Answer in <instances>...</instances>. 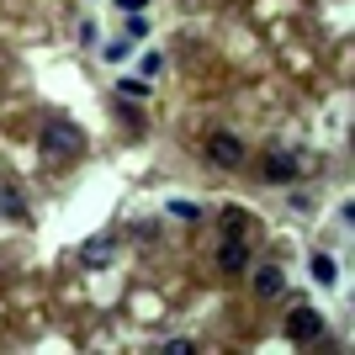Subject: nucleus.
<instances>
[{"label":"nucleus","instance_id":"1","mask_svg":"<svg viewBox=\"0 0 355 355\" xmlns=\"http://www.w3.org/2000/svg\"><path fill=\"white\" fill-rule=\"evenodd\" d=\"M80 148H85V133H80L74 122H64V117L43 122V133H37V154H43V159H74Z\"/></svg>","mask_w":355,"mask_h":355},{"label":"nucleus","instance_id":"5","mask_svg":"<svg viewBox=\"0 0 355 355\" xmlns=\"http://www.w3.org/2000/svg\"><path fill=\"white\" fill-rule=\"evenodd\" d=\"M218 266L228 270V276L250 270V250H244V239H223V250H218Z\"/></svg>","mask_w":355,"mask_h":355},{"label":"nucleus","instance_id":"13","mask_svg":"<svg viewBox=\"0 0 355 355\" xmlns=\"http://www.w3.org/2000/svg\"><path fill=\"white\" fill-rule=\"evenodd\" d=\"M122 37H133V43H138V37H148V21H144V16H128V32H122Z\"/></svg>","mask_w":355,"mask_h":355},{"label":"nucleus","instance_id":"16","mask_svg":"<svg viewBox=\"0 0 355 355\" xmlns=\"http://www.w3.org/2000/svg\"><path fill=\"white\" fill-rule=\"evenodd\" d=\"M117 117L128 122V128H133V133H138V128H144V117H138V106H122V101H117Z\"/></svg>","mask_w":355,"mask_h":355},{"label":"nucleus","instance_id":"17","mask_svg":"<svg viewBox=\"0 0 355 355\" xmlns=\"http://www.w3.org/2000/svg\"><path fill=\"white\" fill-rule=\"evenodd\" d=\"M117 6H122V11H128V16H133V11H144L148 0H117Z\"/></svg>","mask_w":355,"mask_h":355},{"label":"nucleus","instance_id":"2","mask_svg":"<svg viewBox=\"0 0 355 355\" xmlns=\"http://www.w3.org/2000/svg\"><path fill=\"white\" fill-rule=\"evenodd\" d=\"M260 175L276 180V186H292V180L302 175V159H297V154H286V148H270L266 159H260Z\"/></svg>","mask_w":355,"mask_h":355},{"label":"nucleus","instance_id":"12","mask_svg":"<svg viewBox=\"0 0 355 355\" xmlns=\"http://www.w3.org/2000/svg\"><path fill=\"white\" fill-rule=\"evenodd\" d=\"M128 53H133V37H122V43H106V48H101V59H106V64H122Z\"/></svg>","mask_w":355,"mask_h":355},{"label":"nucleus","instance_id":"11","mask_svg":"<svg viewBox=\"0 0 355 355\" xmlns=\"http://www.w3.org/2000/svg\"><path fill=\"white\" fill-rule=\"evenodd\" d=\"M244 228H250V218H244V207H228V212H223V234H228V239H239V234H244Z\"/></svg>","mask_w":355,"mask_h":355},{"label":"nucleus","instance_id":"8","mask_svg":"<svg viewBox=\"0 0 355 355\" xmlns=\"http://www.w3.org/2000/svg\"><path fill=\"white\" fill-rule=\"evenodd\" d=\"M313 282H318V286H334V282H340V266H334L329 254H313Z\"/></svg>","mask_w":355,"mask_h":355},{"label":"nucleus","instance_id":"3","mask_svg":"<svg viewBox=\"0 0 355 355\" xmlns=\"http://www.w3.org/2000/svg\"><path fill=\"white\" fill-rule=\"evenodd\" d=\"M286 334H292L297 345H313L318 334H324V313H313V308H292V313H286Z\"/></svg>","mask_w":355,"mask_h":355},{"label":"nucleus","instance_id":"6","mask_svg":"<svg viewBox=\"0 0 355 355\" xmlns=\"http://www.w3.org/2000/svg\"><path fill=\"white\" fill-rule=\"evenodd\" d=\"M254 292H260V297H282L286 292L282 266H260V270H254Z\"/></svg>","mask_w":355,"mask_h":355},{"label":"nucleus","instance_id":"7","mask_svg":"<svg viewBox=\"0 0 355 355\" xmlns=\"http://www.w3.org/2000/svg\"><path fill=\"white\" fill-rule=\"evenodd\" d=\"M0 218H27V196L16 191L11 180H0Z\"/></svg>","mask_w":355,"mask_h":355},{"label":"nucleus","instance_id":"15","mask_svg":"<svg viewBox=\"0 0 355 355\" xmlns=\"http://www.w3.org/2000/svg\"><path fill=\"white\" fill-rule=\"evenodd\" d=\"M170 212H175V218H186V223L202 218V207H196V202H170Z\"/></svg>","mask_w":355,"mask_h":355},{"label":"nucleus","instance_id":"4","mask_svg":"<svg viewBox=\"0 0 355 355\" xmlns=\"http://www.w3.org/2000/svg\"><path fill=\"white\" fill-rule=\"evenodd\" d=\"M207 159L223 164V170H239V164H244V144H239L234 133H212L207 138Z\"/></svg>","mask_w":355,"mask_h":355},{"label":"nucleus","instance_id":"10","mask_svg":"<svg viewBox=\"0 0 355 355\" xmlns=\"http://www.w3.org/2000/svg\"><path fill=\"white\" fill-rule=\"evenodd\" d=\"M117 96H133V101H144V96H148V80H144V74H122V80H117Z\"/></svg>","mask_w":355,"mask_h":355},{"label":"nucleus","instance_id":"14","mask_svg":"<svg viewBox=\"0 0 355 355\" xmlns=\"http://www.w3.org/2000/svg\"><path fill=\"white\" fill-rule=\"evenodd\" d=\"M164 69V59H159V53H144V64H138V74H144V80H154V74H159Z\"/></svg>","mask_w":355,"mask_h":355},{"label":"nucleus","instance_id":"9","mask_svg":"<svg viewBox=\"0 0 355 355\" xmlns=\"http://www.w3.org/2000/svg\"><path fill=\"white\" fill-rule=\"evenodd\" d=\"M106 260H112V239H90V244H85V266H106Z\"/></svg>","mask_w":355,"mask_h":355}]
</instances>
